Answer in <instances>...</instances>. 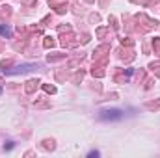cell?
Segmentation results:
<instances>
[{
	"mask_svg": "<svg viewBox=\"0 0 160 158\" xmlns=\"http://www.w3.org/2000/svg\"><path fill=\"white\" fill-rule=\"evenodd\" d=\"M0 34H2V36H9V34H11V30H9V28H4V26H0Z\"/></svg>",
	"mask_w": 160,
	"mask_h": 158,
	"instance_id": "7a4b0ae2",
	"label": "cell"
},
{
	"mask_svg": "<svg viewBox=\"0 0 160 158\" xmlns=\"http://www.w3.org/2000/svg\"><path fill=\"white\" fill-rule=\"evenodd\" d=\"M102 119H114V117H123V112L119 110H112V112H102Z\"/></svg>",
	"mask_w": 160,
	"mask_h": 158,
	"instance_id": "6da1fadb",
	"label": "cell"
}]
</instances>
